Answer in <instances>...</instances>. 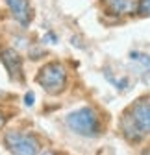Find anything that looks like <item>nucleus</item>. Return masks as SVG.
Instances as JSON below:
<instances>
[{"instance_id": "f257e3e1", "label": "nucleus", "mask_w": 150, "mask_h": 155, "mask_svg": "<svg viewBox=\"0 0 150 155\" xmlns=\"http://www.w3.org/2000/svg\"><path fill=\"white\" fill-rule=\"evenodd\" d=\"M65 124L72 133L80 135V137H87V139H95L102 133L100 113L91 105H85L69 113L65 118Z\"/></svg>"}, {"instance_id": "f03ea898", "label": "nucleus", "mask_w": 150, "mask_h": 155, "mask_svg": "<svg viewBox=\"0 0 150 155\" xmlns=\"http://www.w3.org/2000/svg\"><path fill=\"white\" fill-rule=\"evenodd\" d=\"M35 81L48 94H61L67 87V68L60 61H50L39 68Z\"/></svg>"}, {"instance_id": "7ed1b4c3", "label": "nucleus", "mask_w": 150, "mask_h": 155, "mask_svg": "<svg viewBox=\"0 0 150 155\" xmlns=\"http://www.w3.org/2000/svg\"><path fill=\"white\" fill-rule=\"evenodd\" d=\"M4 144L8 151L17 153V155H33L39 153V140L30 133L22 131H9L4 135Z\"/></svg>"}, {"instance_id": "20e7f679", "label": "nucleus", "mask_w": 150, "mask_h": 155, "mask_svg": "<svg viewBox=\"0 0 150 155\" xmlns=\"http://www.w3.org/2000/svg\"><path fill=\"white\" fill-rule=\"evenodd\" d=\"M128 114L134 118V122L145 131L150 133V96H141L137 98L132 107L128 109Z\"/></svg>"}, {"instance_id": "39448f33", "label": "nucleus", "mask_w": 150, "mask_h": 155, "mask_svg": "<svg viewBox=\"0 0 150 155\" xmlns=\"http://www.w3.org/2000/svg\"><path fill=\"white\" fill-rule=\"evenodd\" d=\"M0 61L6 67L8 74L13 81H22L24 74H22V57L19 55L13 48H0Z\"/></svg>"}, {"instance_id": "423d86ee", "label": "nucleus", "mask_w": 150, "mask_h": 155, "mask_svg": "<svg viewBox=\"0 0 150 155\" xmlns=\"http://www.w3.org/2000/svg\"><path fill=\"white\" fill-rule=\"evenodd\" d=\"M100 4L111 17H130L137 13V0H100Z\"/></svg>"}, {"instance_id": "0eeeda50", "label": "nucleus", "mask_w": 150, "mask_h": 155, "mask_svg": "<svg viewBox=\"0 0 150 155\" xmlns=\"http://www.w3.org/2000/svg\"><path fill=\"white\" fill-rule=\"evenodd\" d=\"M6 6L9 8L13 18L21 24V26H28L32 17H33V9L30 6V0H4Z\"/></svg>"}, {"instance_id": "6e6552de", "label": "nucleus", "mask_w": 150, "mask_h": 155, "mask_svg": "<svg viewBox=\"0 0 150 155\" xmlns=\"http://www.w3.org/2000/svg\"><path fill=\"white\" fill-rule=\"evenodd\" d=\"M121 131H122V135H124V139L128 140V142H132V144H139L143 139H145V131L134 122V118L128 114V111L122 114V118H121Z\"/></svg>"}, {"instance_id": "1a4fd4ad", "label": "nucleus", "mask_w": 150, "mask_h": 155, "mask_svg": "<svg viewBox=\"0 0 150 155\" xmlns=\"http://www.w3.org/2000/svg\"><path fill=\"white\" fill-rule=\"evenodd\" d=\"M137 15L150 17V0H137Z\"/></svg>"}, {"instance_id": "9d476101", "label": "nucleus", "mask_w": 150, "mask_h": 155, "mask_svg": "<svg viewBox=\"0 0 150 155\" xmlns=\"http://www.w3.org/2000/svg\"><path fill=\"white\" fill-rule=\"evenodd\" d=\"M33 102H35V94H33L32 91H28V92H26V96H24V104H26L28 107H32V105H33Z\"/></svg>"}, {"instance_id": "9b49d317", "label": "nucleus", "mask_w": 150, "mask_h": 155, "mask_svg": "<svg viewBox=\"0 0 150 155\" xmlns=\"http://www.w3.org/2000/svg\"><path fill=\"white\" fill-rule=\"evenodd\" d=\"M4 124H6V116L2 114V111H0V129L4 127Z\"/></svg>"}]
</instances>
